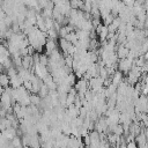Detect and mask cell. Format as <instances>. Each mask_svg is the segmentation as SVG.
<instances>
[{"mask_svg": "<svg viewBox=\"0 0 148 148\" xmlns=\"http://www.w3.org/2000/svg\"><path fill=\"white\" fill-rule=\"evenodd\" d=\"M133 65V61L125 58V59H121L118 64H117V71H119L120 73H128L131 67Z\"/></svg>", "mask_w": 148, "mask_h": 148, "instance_id": "1", "label": "cell"}, {"mask_svg": "<svg viewBox=\"0 0 148 148\" xmlns=\"http://www.w3.org/2000/svg\"><path fill=\"white\" fill-rule=\"evenodd\" d=\"M128 52H130V50H128L127 47H125V45H118L116 54H117V57H118V58H120V60H121V59L127 58Z\"/></svg>", "mask_w": 148, "mask_h": 148, "instance_id": "2", "label": "cell"}, {"mask_svg": "<svg viewBox=\"0 0 148 148\" xmlns=\"http://www.w3.org/2000/svg\"><path fill=\"white\" fill-rule=\"evenodd\" d=\"M44 46H45V52H46V54L49 56L53 50H56V49H57V40L47 39Z\"/></svg>", "mask_w": 148, "mask_h": 148, "instance_id": "3", "label": "cell"}, {"mask_svg": "<svg viewBox=\"0 0 148 148\" xmlns=\"http://www.w3.org/2000/svg\"><path fill=\"white\" fill-rule=\"evenodd\" d=\"M0 86L2 88H5V89L9 87V76L7 75L6 72H3V73L0 74Z\"/></svg>", "mask_w": 148, "mask_h": 148, "instance_id": "4", "label": "cell"}, {"mask_svg": "<svg viewBox=\"0 0 148 148\" xmlns=\"http://www.w3.org/2000/svg\"><path fill=\"white\" fill-rule=\"evenodd\" d=\"M29 98H30V105H34V106H37V108H38V105H39L42 98H40L37 94H30Z\"/></svg>", "mask_w": 148, "mask_h": 148, "instance_id": "5", "label": "cell"}, {"mask_svg": "<svg viewBox=\"0 0 148 148\" xmlns=\"http://www.w3.org/2000/svg\"><path fill=\"white\" fill-rule=\"evenodd\" d=\"M69 45H71V43H68L66 39H64V38H60V39H59V46H60V50L65 53V56H66V53H67V50H68Z\"/></svg>", "mask_w": 148, "mask_h": 148, "instance_id": "6", "label": "cell"}, {"mask_svg": "<svg viewBox=\"0 0 148 148\" xmlns=\"http://www.w3.org/2000/svg\"><path fill=\"white\" fill-rule=\"evenodd\" d=\"M47 62H49V57L46 54H39V65L42 66H47Z\"/></svg>", "mask_w": 148, "mask_h": 148, "instance_id": "7", "label": "cell"}, {"mask_svg": "<svg viewBox=\"0 0 148 148\" xmlns=\"http://www.w3.org/2000/svg\"><path fill=\"white\" fill-rule=\"evenodd\" d=\"M126 148H138V146H136V143L134 141H131V142L126 143Z\"/></svg>", "mask_w": 148, "mask_h": 148, "instance_id": "8", "label": "cell"}, {"mask_svg": "<svg viewBox=\"0 0 148 148\" xmlns=\"http://www.w3.org/2000/svg\"><path fill=\"white\" fill-rule=\"evenodd\" d=\"M118 148H126V143H120L118 146Z\"/></svg>", "mask_w": 148, "mask_h": 148, "instance_id": "9", "label": "cell"}, {"mask_svg": "<svg viewBox=\"0 0 148 148\" xmlns=\"http://www.w3.org/2000/svg\"><path fill=\"white\" fill-rule=\"evenodd\" d=\"M3 72H5V69H3V67H2V65L0 64V74H1V73H3Z\"/></svg>", "mask_w": 148, "mask_h": 148, "instance_id": "10", "label": "cell"}, {"mask_svg": "<svg viewBox=\"0 0 148 148\" xmlns=\"http://www.w3.org/2000/svg\"><path fill=\"white\" fill-rule=\"evenodd\" d=\"M22 148H30V147H28V146H22Z\"/></svg>", "mask_w": 148, "mask_h": 148, "instance_id": "11", "label": "cell"}]
</instances>
